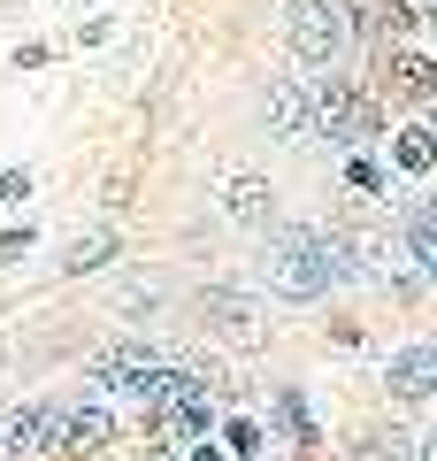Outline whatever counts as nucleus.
I'll list each match as a JSON object with an SVG mask.
<instances>
[{"label":"nucleus","instance_id":"f257e3e1","mask_svg":"<svg viewBox=\"0 0 437 461\" xmlns=\"http://www.w3.org/2000/svg\"><path fill=\"white\" fill-rule=\"evenodd\" d=\"M261 285L276 300H323L338 277V254H330V230H276L269 262H261Z\"/></svg>","mask_w":437,"mask_h":461},{"label":"nucleus","instance_id":"f03ea898","mask_svg":"<svg viewBox=\"0 0 437 461\" xmlns=\"http://www.w3.org/2000/svg\"><path fill=\"white\" fill-rule=\"evenodd\" d=\"M146 430H154V438H208V377L169 369L162 393L146 400Z\"/></svg>","mask_w":437,"mask_h":461},{"label":"nucleus","instance_id":"7ed1b4c3","mask_svg":"<svg viewBox=\"0 0 437 461\" xmlns=\"http://www.w3.org/2000/svg\"><path fill=\"white\" fill-rule=\"evenodd\" d=\"M162 377H169V369H162V354H154L146 339H123V346H108V354L93 362V393L138 400V408H146L154 393H162Z\"/></svg>","mask_w":437,"mask_h":461},{"label":"nucleus","instance_id":"20e7f679","mask_svg":"<svg viewBox=\"0 0 437 461\" xmlns=\"http://www.w3.org/2000/svg\"><path fill=\"white\" fill-rule=\"evenodd\" d=\"M369 131H376L369 93H353L345 77H323V85H315V139H330V147H361Z\"/></svg>","mask_w":437,"mask_h":461},{"label":"nucleus","instance_id":"39448f33","mask_svg":"<svg viewBox=\"0 0 437 461\" xmlns=\"http://www.w3.org/2000/svg\"><path fill=\"white\" fill-rule=\"evenodd\" d=\"M284 47L299 54V62L330 69V62H338V47H345V16L330 8V0H291V16H284Z\"/></svg>","mask_w":437,"mask_h":461},{"label":"nucleus","instance_id":"423d86ee","mask_svg":"<svg viewBox=\"0 0 437 461\" xmlns=\"http://www.w3.org/2000/svg\"><path fill=\"white\" fill-rule=\"evenodd\" d=\"M62 446V408H16L0 423V454H47Z\"/></svg>","mask_w":437,"mask_h":461},{"label":"nucleus","instance_id":"0eeeda50","mask_svg":"<svg viewBox=\"0 0 437 461\" xmlns=\"http://www.w3.org/2000/svg\"><path fill=\"white\" fill-rule=\"evenodd\" d=\"M269 123H276V139H315V93L299 77H276L269 85Z\"/></svg>","mask_w":437,"mask_h":461},{"label":"nucleus","instance_id":"6e6552de","mask_svg":"<svg viewBox=\"0 0 437 461\" xmlns=\"http://www.w3.org/2000/svg\"><path fill=\"white\" fill-rule=\"evenodd\" d=\"M384 384L399 400H437V346H406V354H391Z\"/></svg>","mask_w":437,"mask_h":461},{"label":"nucleus","instance_id":"1a4fd4ad","mask_svg":"<svg viewBox=\"0 0 437 461\" xmlns=\"http://www.w3.org/2000/svg\"><path fill=\"white\" fill-rule=\"evenodd\" d=\"M223 215H230V223H245V230H269L276 223V193L261 177H230L223 185Z\"/></svg>","mask_w":437,"mask_h":461},{"label":"nucleus","instance_id":"9d476101","mask_svg":"<svg viewBox=\"0 0 437 461\" xmlns=\"http://www.w3.org/2000/svg\"><path fill=\"white\" fill-rule=\"evenodd\" d=\"M115 438V415L100 400H69L62 408V446H108Z\"/></svg>","mask_w":437,"mask_h":461},{"label":"nucleus","instance_id":"9b49d317","mask_svg":"<svg viewBox=\"0 0 437 461\" xmlns=\"http://www.w3.org/2000/svg\"><path fill=\"white\" fill-rule=\"evenodd\" d=\"M406 247H415L422 277L437 285V200H415V208H406Z\"/></svg>","mask_w":437,"mask_h":461},{"label":"nucleus","instance_id":"f8f14e48","mask_svg":"<svg viewBox=\"0 0 437 461\" xmlns=\"http://www.w3.org/2000/svg\"><path fill=\"white\" fill-rule=\"evenodd\" d=\"M391 162H399L406 177H430V169H437V131H422V123L391 131Z\"/></svg>","mask_w":437,"mask_h":461},{"label":"nucleus","instance_id":"ddd939ff","mask_svg":"<svg viewBox=\"0 0 437 461\" xmlns=\"http://www.w3.org/2000/svg\"><path fill=\"white\" fill-rule=\"evenodd\" d=\"M391 85H399L406 100H430L437 93V62L430 54H391Z\"/></svg>","mask_w":437,"mask_h":461},{"label":"nucleus","instance_id":"4468645a","mask_svg":"<svg viewBox=\"0 0 437 461\" xmlns=\"http://www.w3.org/2000/svg\"><path fill=\"white\" fill-rule=\"evenodd\" d=\"M345 185H353V193H391V169L376 162V154H353V162H345Z\"/></svg>","mask_w":437,"mask_h":461},{"label":"nucleus","instance_id":"2eb2a0df","mask_svg":"<svg viewBox=\"0 0 437 461\" xmlns=\"http://www.w3.org/2000/svg\"><path fill=\"white\" fill-rule=\"evenodd\" d=\"M276 415H284V430L299 446H315V415H308V400H299V393H276Z\"/></svg>","mask_w":437,"mask_h":461},{"label":"nucleus","instance_id":"dca6fc26","mask_svg":"<svg viewBox=\"0 0 437 461\" xmlns=\"http://www.w3.org/2000/svg\"><path fill=\"white\" fill-rule=\"evenodd\" d=\"M115 254V230H93V239H77V247H69V262L62 269H100Z\"/></svg>","mask_w":437,"mask_h":461},{"label":"nucleus","instance_id":"f3484780","mask_svg":"<svg viewBox=\"0 0 437 461\" xmlns=\"http://www.w3.org/2000/svg\"><path fill=\"white\" fill-rule=\"evenodd\" d=\"M223 446H230V454H245V461H254V454H269V438H261V423H254V415H238V423L223 430Z\"/></svg>","mask_w":437,"mask_h":461},{"label":"nucleus","instance_id":"a211bd4d","mask_svg":"<svg viewBox=\"0 0 437 461\" xmlns=\"http://www.w3.org/2000/svg\"><path fill=\"white\" fill-rule=\"evenodd\" d=\"M361 461H415V438L384 430V438H369V454H361Z\"/></svg>","mask_w":437,"mask_h":461},{"label":"nucleus","instance_id":"6ab92c4d","mask_svg":"<svg viewBox=\"0 0 437 461\" xmlns=\"http://www.w3.org/2000/svg\"><path fill=\"white\" fill-rule=\"evenodd\" d=\"M31 200V169H0V208H23Z\"/></svg>","mask_w":437,"mask_h":461},{"label":"nucleus","instance_id":"aec40b11","mask_svg":"<svg viewBox=\"0 0 437 461\" xmlns=\"http://www.w3.org/2000/svg\"><path fill=\"white\" fill-rule=\"evenodd\" d=\"M23 254H31V230H8L0 239V262H23Z\"/></svg>","mask_w":437,"mask_h":461},{"label":"nucleus","instance_id":"412c9836","mask_svg":"<svg viewBox=\"0 0 437 461\" xmlns=\"http://www.w3.org/2000/svg\"><path fill=\"white\" fill-rule=\"evenodd\" d=\"M192 461H230V454H223V446H192Z\"/></svg>","mask_w":437,"mask_h":461},{"label":"nucleus","instance_id":"4be33fe9","mask_svg":"<svg viewBox=\"0 0 437 461\" xmlns=\"http://www.w3.org/2000/svg\"><path fill=\"white\" fill-rule=\"evenodd\" d=\"M422 461H437V430H430V438H422Z\"/></svg>","mask_w":437,"mask_h":461},{"label":"nucleus","instance_id":"5701e85b","mask_svg":"<svg viewBox=\"0 0 437 461\" xmlns=\"http://www.w3.org/2000/svg\"><path fill=\"white\" fill-rule=\"evenodd\" d=\"M430 23H437V0H430Z\"/></svg>","mask_w":437,"mask_h":461}]
</instances>
